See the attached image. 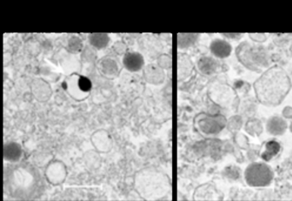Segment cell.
I'll return each mask as SVG.
<instances>
[{
  "instance_id": "6da1fadb",
  "label": "cell",
  "mask_w": 292,
  "mask_h": 201,
  "mask_svg": "<svg viewBox=\"0 0 292 201\" xmlns=\"http://www.w3.org/2000/svg\"><path fill=\"white\" fill-rule=\"evenodd\" d=\"M258 100L266 106L279 105L288 94L292 82L284 69L273 66L254 84Z\"/></svg>"
},
{
  "instance_id": "7a4b0ae2",
  "label": "cell",
  "mask_w": 292,
  "mask_h": 201,
  "mask_svg": "<svg viewBox=\"0 0 292 201\" xmlns=\"http://www.w3.org/2000/svg\"><path fill=\"white\" fill-rule=\"evenodd\" d=\"M244 176L248 185L251 187L262 188L271 184L274 173L267 164L253 163L246 169Z\"/></svg>"
},
{
  "instance_id": "3957f363",
  "label": "cell",
  "mask_w": 292,
  "mask_h": 201,
  "mask_svg": "<svg viewBox=\"0 0 292 201\" xmlns=\"http://www.w3.org/2000/svg\"><path fill=\"white\" fill-rule=\"evenodd\" d=\"M225 118L223 116L203 115L198 121V127L204 134H218L225 127Z\"/></svg>"
},
{
  "instance_id": "277c9868",
  "label": "cell",
  "mask_w": 292,
  "mask_h": 201,
  "mask_svg": "<svg viewBox=\"0 0 292 201\" xmlns=\"http://www.w3.org/2000/svg\"><path fill=\"white\" fill-rule=\"evenodd\" d=\"M212 53L214 55L215 57L219 58H225L229 57L232 53V46L226 42L225 40H215L212 42L210 46Z\"/></svg>"
},
{
  "instance_id": "5b68a950",
  "label": "cell",
  "mask_w": 292,
  "mask_h": 201,
  "mask_svg": "<svg viewBox=\"0 0 292 201\" xmlns=\"http://www.w3.org/2000/svg\"><path fill=\"white\" fill-rule=\"evenodd\" d=\"M286 128L287 124L286 121L279 117L270 118L266 124V129L268 131L269 134L272 135H281L286 132Z\"/></svg>"
},
{
  "instance_id": "8992f818",
  "label": "cell",
  "mask_w": 292,
  "mask_h": 201,
  "mask_svg": "<svg viewBox=\"0 0 292 201\" xmlns=\"http://www.w3.org/2000/svg\"><path fill=\"white\" fill-rule=\"evenodd\" d=\"M143 64H144V61L141 55L136 52L126 54L124 58V64L129 71H139L143 66Z\"/></svg>"
},
{
  "instance_id": "52a82bcc",
  "label": "cell",
  "mask_w": 292,
  "mask_h": 201,
  "mask_svg": "<svg viewBox=\"0 0 292 201\" xmlns=\"http://www.w3.org/2000/svg\"><path fill=\"white\" fill-rule=\"evenodd\" d=\"M198 67L203 74L212 75L218 71L219 64L212 57H205L199 61Z\"/></svg>"
},
{
  "instance_id": "ba28073f",
  "label": "cell",
  "mask_w": 292,
  "mask_h": 201,
  "mask_svg": "<svg viewBox=\"0 0 292 201\" xmlns=\"http://www.w3.org/2000/svg\"><path fill=\"white\" fill-rule=\"evenodd\" d=\"M281 147L279 142L275 141H269L265 146V150L262 152V158L265 161H271L279 154Z\"/></svg>"
},
{
  "instance_id": "9c48e42d",
  "label": "cell",
  "mask_w": 292,
  "mask_h": 201,
  "mask_svg": "<svg viewBox=\"0 0 292 201\" xmlns=\"http://www.w3.org/2000/svg\"><path fill=\"white\" fill-rule=\"evenodd\" d=\"M21 148L17 144L7 145L4 148V157L5 158L10 159V161H16L18 158H20L21 156Z\"/></svg>"
},
{
  "instance_id": "30bf717a",
  "label": "cell",
  "mask_w": 292,
  "mask_h": 201,
  "mask_svg": "<svg viewBox=\"0 0 292 201\" xmlns=\"http://www.w3.org/2000/svg\"><path fill=\"white\" fill-rule=\"evenodd\" d=\"M90 42L94 47L102 48L107 45V35L104 34H92L90 37Z\"/></svg>"
},
{
  "instance_id": "8fae6325",
  "label": "cell",
  "mask_w": 292,
  "mask_h": 201,
  "mask_svg": "<svg viewBox=\"0 0 292 201\" xmlns=\"http://www.w3.org/2000/svg\"><path fill=\"white\" fill-rule=\"evenodd\" d=\"M178 44L182 47H186L190 46L195 42L197 34H179L178 35Z\"/></svg>"
},
{
  "instance_id": "7c38bea8",
  "label": "cell",
  "mask_w": 292,
  "mask_h": 201,
  "mask_svg": "<svg viewBox=\"0 0 292 201\" xmlns=\"http://www.w3.org/2000/svg\"><path fill=\"white\" fill-rule=\"evenodd\" d=\"M78 87L82 92H88L91 88L90 80H88L87 78L81 76L78 80Z\"/></svg>"
}]
</instances>
